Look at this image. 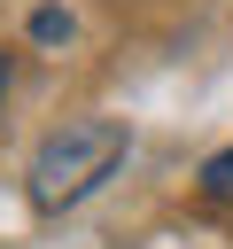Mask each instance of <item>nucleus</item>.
<instances>
[{
	"mask_svg": "<svg viewBox=\"0 0 233 249\" xmlns=\"http://www.w3.org/2000/svg\"><path fill=\"white\" fill-rule=\"evenodd\" d=\"M116 163H124V124H116V117H70V124H54V132L39 140V156H31V202H39V210H70V202H85Z\"/></svg>",
	"mask_w": 233,
	"mask_h": 249,
	"instance_id": "f257e3e1",
	"label": "nucleus"
},
{
	"mask_svg": "<svg viewBox=\"0 0 233 249\" xmlns=\"http://www.w3.org/2000/svg\"><path fill=\"white\" fill-rule=\"evenodd\" d=\"M31 39H70V16H62V8H39V16H31Z\"/></svg>",
	"mask_w": 233,
	"mask_h": 249,
	"instance_id": "f03ea898",
	"label": "nucleus"
},
{
	"mask_svg": "<svg viewBox=\"0 0 233 249\" xmlns=\"http://www.w3.org/2000/svg\"><path fill=\"white\" fill-rule=\"evenodd\" d=\"M202 187H210V195H233V148H225V156H210V171H202Z\"/></svg>",
	"mask_w": 233,
	"mask_h": 249,
	"instance_id": "7ed1b4c3",
	"label": "nucleus"
},
{
	"mask_svg": "<svg viewBox=\"0 0 233 249\" xmlns=\"http://www.w3.org/2000/svg\"><path fill=\"white\" fill-rule=\"evenodd\" d=\"M0 101H8V54H0Z\"/></svg>",
	"mask_w": 233,
	"mask_h": 249,
	"instance_id": "20e7f679",
	"label": "nucleus"
}]
</instances>
